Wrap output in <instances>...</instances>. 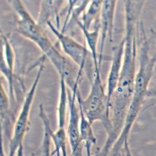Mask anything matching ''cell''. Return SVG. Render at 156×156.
<instances>
[{
    "mask_svg": "<svg viewBox=\"0 0 156 156\" xmlns=\"http://www.w3.org/2000/svg\"><path fill=\"white\" fill-rule=\"evenodd\" d=\"M116 1H103L100 15V31L101 32L100 54L98 63L101 66L103 59L105 42L107 37L109 41H113L114 18L116 6Z\"/></svg>",
    "mask_w": 156,
    "mask_h": 156,
    "instance_id": "277c9868",
    "label": "cell"
},
{
    "mask_svg": "<svg viewBox=\"0 0 156 156\" xmlns=\"http://www.w3.org/2000/svg\"><path fill=\"white\" fill-rule=\"evenodd\" d=\"M39 109V117L43 123L44 129V136L42 143L41 156H51L52 154H51L50 151V143L51 139V132L52 130L51 124L42 104L40 105Z\"/></svg>",
    "mask_w": 156,
    "mask_h": 156,
    "instance_id": "30bf717a",
    "label": "cell"
},
{
    "mask_svg": "<svg viewBox=\"0 0 156 156\" xmlns=\"http://www.w3.org/2000/svg\"><path fill=\"white\" fill-rule=\"evenodd\" d=\"M47 24L61 43L64 51L80 66V70L82 71L88 53L86 47L59 31L50 21Z\"/></svg>",
    "mask_w": 156,
    "mask_h": 156,
    "instance_id": "3957f363",
    "label": "cell"
},
{
    "mask_svg": "<svg viewBox=\"0 0 156 156\" xmlns=\"http://www.w3.org/2000/svg\"><path fill=\"white\" fill-rule=\"evenodd\" d=\"M0 156H6L4 152V149H3V146H2V140L1 141V153H0Z\"/></svg>",
    "mask_w": 156,
    "mask_h": 156,
    "instance_id": "44dd1931",
    "label": "cell"
},
{
    "mask_svg": "<svg viewBox=\"0 0 156 156\" xmlns=\"http://www.w3.org/2000/svg\"><path fill=\"white\" fill-rule=\"evenodd\" d=\"M77 86L73 89V95L70 100V117L68 126V135L69 142L72 150L71 155L75 153L81 147L82 142L80 140V126H79V115L78 110L75 104L76 96Z\"/></svg>",
    "mask_w": 156,
    "mask_h": 156,
    "instance_id": "8992f818",
    "label": "cell"
},
{
    "mask_svg": "<svg viewBox=\"0 0 156 156\" xmlns=\"http://www.w3.org/2000/svg\"><path fill=\"white\" fill-rule=\"evenodd\" d=\"M125 40L124 37L118 44L112 47L111 65L108 76L107 83V94L109 107L111 96L115 90L117 86L124 55Z\"/></svg>",
    "mask_w": 156,
    "mask_h": 156,
    "instance_id": "5b68a950",
    "label": "cell"
},
{
    "mask_svg": "<svg viewBox=\"0 0 156 156\" xmlns=\"http://www.w3.org/2000/svg\"><path fill=\"white\" fill-rule=\"evenodd\" d=\"M103 1H91L88 10L84 14L83 24L89 30L92 23L94 24V30L100 28V15Z\"/></svg>",
    "mask_w": 156,
    "mask_h": 156,
    "instance_id": "ba28073f",
    "label": "cell"
},
{
    "mask_svg": "<svg viewBox=\"0 0 156 156\" xmlns=\"http://www.w3.org/2000/svg\"><path fill=\"white\" fill-rule=\"evenodd\" d=\"M24 156L23 154V144H21L19 147L17 151V156Z\"/></svg>",
    "mask_w": 156,
    "mask_h": 156,
    "instance_id": "ffe728a7",
    "label": "cell"
},
{
    "mask_svg": "<svg viewBox=\"0 0 156 156\" xmlns=\"http://www.w3.org/2000/svg\"><path fill=\"white\" fill-rule=\"evenodd\" d=\"M150 39L151 42H152L153 44L156 46V30L153 28H151L149 30Z\"/></svg>",
    "mask_w": 156,
    "mask_h": 156,
    "instance_id": "ac0fdd59",
    "label": "cell"
},
{
    "mask_svg": "<svg viewBox=\"0 0 156 156\" xmlns=\"http://www.w3.org/2000/svg\"><path fill=\"white\" fill-rule=\"evenodd\" d=\"M0 91H1L0 92L1 93V102H0L1 117V119H4L9 109V102L6 92L2 84H1Z\"/></svg>",
    "mask_w": 156,
    "mask_h": 156,
    "instance_id": "2e32d148",
    "label": "cell"
},
{
    "mask_svg": "<svg viewBox=\"0 0 156 156\" xmlns=\"http://www.w3.org/2000/svg\"><path fill=\"white\" fill-rule=\"evenodd\" d=\"M3 50H2V47L1 45V72L3 73L4 75L6 76L9 84V88L10 93L11 92L12 94L13 90H12V72L10 70L9 67L6 64V61L4 60V56H3V53H2Z\"/></svg>",
    "mask_w": 156,
    "mask_h": 156,
    "instance_id": "5bb4252c",
    "label": "cell"
},
{
    "mask_svg": "<svg viewBox=\"0 0 156 156\" xmlns=\"http://www.w3.org/2000/svg\"><path fill=\"white\" fill-rule=\"evenodd\" d=\"M129 140H126L124 143L122 150L121 156H133L129 144Z\"/></svg>",
    "mask_w": 156,
    "mask_h": 156,
    "instance_id": "e0dca14e",
    "label": "cell"
},
{
    "mask_svg": "<svg viewBox=\"0 0 156 156\" xmlns=\"http://www.w3.org/2000/svg\"><path fill=\"white\" fill-rule=\"evenodd\" d=\"M61 78V92H60V100L58 106V122L59 128H64L66 122V103L67 100V91L65 83V75L64 73L60 75Z\"/></svg>",
    "mask_w": 156,
    "mask_h": 156,
    "instance_id": "8fae6325",
    "label": "cell"
},
{
    "mask_svg": "<svg viewBox=\"0 0 156 156\" xmlns=\"http://www.w3.org/2000/svg\"><path fill=\"white\" fill-rule=\"evenodd\" d=\"M77 23L83 30L86 40L87 41V45L91 50L92 58L94 61L96 69L98 70V69H100V66H99L98 59L97 51L98 41L100 28H97L91 31L87 30L83 25V23L81 22L80 21H77Z\"/></svg>",
    "mask_w": 156,
    "mask_h": 156,
    "instance_id": "9c48e42d",
    "label": "cell"
},
{
    "mask_svg": "<svg viewBox=\"0 0 156 156\" xmlns=\"http://www.w3.org/2000/svg\"><path fill=\"white\" fill-rule=\"evenodd\" d=\"M43 64H42L40 66L34 83L25 97L21 110L14 126L13 135L10 140L9 156H14L21 144H23L24 135L29 129L30 110L35 94V90L43 71Z\"/></svg>",
    "mask_w": 156,
    "mask_h": 156,
    "instance_id": "7a4b0ae2",
    "label": "cell"
},
{
    "mask_svg": "<svg viewBox=\"0 0 156 156\" xmlns=\"http://www.w3.org/2000/svg\"><path fill=\"white\" fill-rule=\"evenodd\" d=\"M2 38H3L4 41V45L5 47V55H6V62L7 66L9 67L12 72L13 71V61H14V55H13V51L12 49L10 44L7 38L3 36Z\"/></svg>",
    "mask_w": 156,
    "mask_h": 156,
    "instance_id": "9a60e30c",
    "label": "cell"
},
{
    "mask_svg": "<svg viewBox=\"0 0 156 156\" xmlns=\"http://www.w3.org/2000/svg\"><path fill=\"white\" fill-rule=\"evenodd\" d=\"M93 145L91 142H85L87 156H92L91 153V148Z\"/></svg>",
    "mask_w": 156,
    "mask_h": 156,
    "instance_id": "d6986e66",
    "label": "cell"
},
{
    "mask_svg": "<svg viewBox=\"0 0 156 156\" xmlns=\"http://www.w3.org/2000/svg\"><path fill=\"white\" fill-rule=\"evenodd\" d=\"M76 95L79 108L90 124L92 125L95 121H101L108 135L111 130L109 107L100 71L92 82L91 91L87 98L83 99L78 92Z\"/></svg>",
    "mask_w": 156,
    "mask_h": 156,
    "instance_id": "6da1fadb",
    "label": "cell"
},
{
    "mask_svg": "<svg viewBox=\"0 0 156 156\" xmlns=\"http://www.w3.org/2000/svg\"><path fill=\"white\" fill-rule=\"evenodd\" d=\"M51 138L54 144L55 149L52 155L55 153L56 155H61L67 156L66 148V133L64 128H60L54 132L52 130L51 132Z\"/></svg>",
    "mask_w": 156,
    "mask_h": 156,
    "instance_id": "7c38bea8",
    "label": "cell"
},
{
    "mask_svg": "<svg viewBox=\"0 0 156 156\" xmlns=\"http://www.w3.org/2000/svg\"><path fill=\"white\" fill-rule=\"evenodd\" d=\"M63 1H43L41 4V10L38 19V24L42 26L51 21L50 18L56 16L59 20L58 12Z\"/></svg>",
    "mask_w": 156,
    "mask_h": 156,
    "instance_id": "52a82bcc",
    "label": "cell"
},
{
    "mask_svg": "<svg viewBox=\"0 0 156 156\" xmlns=\"http://www.w3.org/2000/svg\"><path fill=\"white\" fill-rule=\"evenodd\" d=\"M80 134L81 142H90L93 144L96 143V138L93 133L92 125L80 110Z\"/></svg>",
    "mask_w": 156,
    "mask_h": 156,
    "instance_id": "4fadbf2b",
    "label": "cell"
}]
</instances>
